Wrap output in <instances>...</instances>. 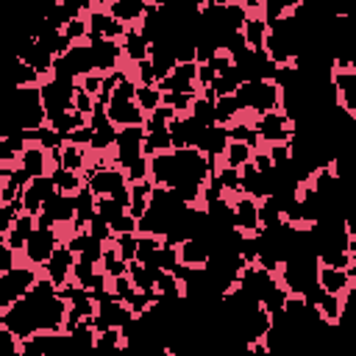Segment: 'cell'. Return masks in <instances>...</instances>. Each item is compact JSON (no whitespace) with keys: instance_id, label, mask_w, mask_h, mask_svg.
I'll list each match as a JSON object with an SVG mask.
<instances>
[{"instance_id":"cell-19","label":"cell","mask_w":356,"mask_h":356,"mask_svg":"<svg viewBox=\"0 0 356 356\" xmlns=\"http://www.w3.org/2000/svg\"><path fill=\"white\" fill-rule=\"evenodd\" d=\"M106 11L125 28H136L147 11V3L145 0H111V3H103Z\"/></svg>"},{"instance_id":"cell-30","label":"cell","mask_w":356,"mask_h":356,"mask_svg":"<svg viewBox=\"0 0 356 356\" xmlns=\"http://www.w3.org/2000/svg\"><path fill=\"white\" fill-rule=\"evenodd\" d=\"M97 270L111 281V278H120V275H125L128 273V264L117 256V250H114V245L108 242V245H103V256H100V264H97Z\"/></svg>"},{"instance_id":"cell-7","label":"cell","mask_w":356,"mask_h":356,"mask_svg":"<svg viewBox=\"0 0 356 356\" xmlns=\"http://www.w3.org/2000/svg\"><path fill=\"white\" fill-rule=\"evenodd\" d=\"M142 145H145V131L142 128H120L108 153V161L120 170H125L128 164H134L136 159H142Z\"/></svg>"},{"instance_id":"cell-24","label":"cell","mask_w":356,"mask_h":356,"mask_svg":"<svg viewBox=\"0 0 356 356\" xmlns=\"http://www.w3.org/2000/svg\"><path fill=\"white\" fill-rule=\"evenodd\" d=\"M58 334H33L17 342V356H50Z\"/></svg>"},{"instance_id":"cell-22","label":"cell","mask_w":356,"mask_h":356,"mask_svg":"<svg viewBox=\"0 0 356 356\" xmlns=\"http://www.w3.org/2000/svg\"><path fill=\"white\" fill-rule=\"evenodd\" d=\"M125 275H128V281L134 284V289H136L139 295H147L150 300H156V275H159L156 267H145V264L131 261Z\"/></svg>"},{"instance_id":"cell-18","label":"cell","mask_w":356,"mask_h":356,"mask_svg":"<svg viewBox=\"0 0 356 356\" xmlns=\"http://www.w3.org/2000/svg\"><path fill=\"white\" fill-rule=\"evenodd\" d=\"M317 286L328 295H348L356 286V273L353 270H334V267H320L317 264Z\"/></svg>"},{"instance_id":"cell-8","label":"cell","mask_w":356,"mask_h":356,"mask_svg":"<svg viewBox=\"0 0 356 356\" xmlns=\"http://www.w3.org/2000/svg\"><path fill=\"white\" fill-rule=\"evenodd\" d=\"M231 228L239 231L242 236H259V200L248 195L231 197Z\"/></svg>"},{"instance_id":"cell-26","label":"cell","mask_w":356,"mask_h":356,"mask_svg":"<svg viewBox=\"0 0 356 356\" xmlns=\"http://www.w3.org/2000/svg\"><path fill=\"white\" fill-rule=\"evenodd\" d=\"M128 189H131L128 214H131L134 220H139V217L147 211V206H150V192H153V184H150V181H142V184H128Z\"/></svg>"},{"instance_id":"cell-38","label":"cell","mask_w":356,"mask_h":356,"mask_svg":"<svg viewBox=\"0 0 356 356\" xmlns=\"http://www.w3.org/2000/svg\"><path fill=\"white\" fill-rule=\"evenodd\" d=\"M122 172H125V181H128V184H142V181H147V159H145V156L136 159V161L128 164Z\"/></svg>"},{"instance_id":"cell-4","label":"cell","mask_w":356,"mask_h":356,"mask_svg":"<svg viewBox=\"0 0 356 356\" xmlns=\"http://www.w3.org/2000/svg\"><path fill=\"white\" fill-rule=\"evenodd\" d=\"M72 97H75V83H64L56 78H44L39 83V100L44 108V120H53L64 111H72Z\"/></svg>"},{"instance_id":"cell-21","label":"cell","mask_w":356,"mask_h":356,"mask_svg":"<svg viewBox=\"0 0 356 356\" xmlns=\"http://www.w3.org/2000/svg\"><path fill=\"white\" fill-rule=\"evenodd\" d=\"M225 145H228L225 128H222V125H206L203 134H200V139H197V147H195V150H200V153L209 156V159H220L222 150H225Z\"/></svg>"},{"instance_id":"cell-12","label":"cell","mask_w":356,"mask_h":356,"mask_svg":"<svg viewBox=\"0 0 356 356\" xmlns=\"http://www.w3.org/2000/svg\"><path fill=\"white\" fill-rule=\"evenodd\" d=\"M236 172H239V192H242V195H248V197H253V200H264V197L273 195L275 172L261 175L250 161H248L245 167H239Z\"/></svg>"},{"instance_id":"cell-29","label":"cell","mask_w":356,"mask_h":356,"mask_svg":"<svg viewBox=\"0 0 356 356\" xmlns=\"http://www.w3.org/2000/svg\"><path fill=\"white\" fill-rule=\"evenodd\" d=\"M50 181H53L56 192L70 195V197L83 186V178H81V175H75V172H70V170H64V167H58V164L50 170Z\"/></svg>"},{"instance_id":"cell-3","label":"cell","mask_w":356,"mask_h":356,"mask_svg":"<svg viewBox=\"0 0 356 356\" xmlns=\"http://www.w3.org/2000/svg\"><path fill=\"white\" fill-rule=\"evenodd\" d=\"M58 245H61V236H58L56 228H36V231L28 236L25 248L19 250V264H28V267L42 270L44 261L50 259V253H53Z\"/></svg>"},{"instance_id":"cell-23","label":"cell","mask_w":356,"mask_h":356,"mask_svg":"<svg viewBox=\"0 0 356 356\" xmlns=\"http://www.w3.org/2000/svg\"><path fill=\"white\" fill-rule=\"evenodd\" d=\"M36 231V217H31V214H25V211H19L17 214V220H14V225H11V231L3 236V242L11 248V250H22L25 248V242H28V236Z\"/></svg>"},{"instance_id":"cell-41","label":"cell","mask_w":356,"mask_h":356,"mask_svg":"<svg viewBox=\"0 0 356 356\" xmlns=\"http://www.w3.org/2000/svg\"><path fill=\"white\" fill-rule=\"evenodd\" d=\"M17 214H19V211H17L14 206H8V203H0V234H3V236L11 231V225H14Z\"/></svg>"},{"instance_id":"cell-39","label":"cell","mask_w":356,"mask_h":356,"mask_svg":"<svg viewBox=\"0 0 356 356\" xmlns=\"http://www.w3.org/2000/svg\"><path fill=\"white\" fill-rule=\"evenodd\" d=\"M86 234H89L92 239H97L100 245H108V242H114V234H111V228H108L103 220H97V217H95V220L86 225Z\"/></svg>"},{"instance_id":"cell-43","label":"cell","mask_w":356,"mask_h":356,"mask_svg":"<svg viewBox=\"0 0 356 356\" xmlns=\"http://www.w3.org/2000/svg\"><path fill=\"white\" fill-rule=\"evenodd\" d=\"M11 167H0V200H3V189H6V175Z\"/></svg>"},{"instance_id":"cell-36","label":"cell","mask_w":356,"mask_h":356,"mask_svg":"<svg viewBox=\"0 0 356 356\" xmlns=\"http://www.w3.org/2000/svg\"><path fill=\"white\" fill-rule=\"evenodd\" d=\"M264 147V153H267V159H270V164H273V170H284V167H289V145L286 142H281V145H261Z\"/></svg>"},{"instance_id":"cell-32","label":"cell","mask_w":356,"mask_h":356,"mask_svg":"<svg viewBox=\"0 0 356 356\" xmlns=\"http://www.w3.org/2000/svg\"><path fill=\"white\" fill-rule=\"evenodd\" d=\"M47 125L61 136V139H67L72 131H78V128H83L86 125V120L81 117V114H75V111H64V114H58V117H53V120H47Z\"/></svg>"},{"instance_id":"cell-34","label":"cell","mask_w":356,"mask_h":356,"mask_svg":"<svg viewBox=\"0 0 356 356\" xmlns=\"http://www.w3.org/2000/svg\"><path fill=\"white\" fill-rule=\"evenodd\" d=\"M161 248V239L159 236H147V234H136V256L134 261L136 264H150L153 253Z\"/></svg>"},{"instance_id":"cell-15","label":"cell","mask_w":356,"mask_h":356,"mask_svg":"<svg viewBox=\"0 0 356 356\" xmlns=\"http://www.w3.org/2000/svg\"><path fill=\"white\" fill-rule=\"evenodd\" d=\"M106 117L108 122L120 131V128H142L145 125V114L139 111V106L134 100H117L111 97L106 103Z\"/></svg>"},{"instance_id":"cell-17","label":"cell","mask_w":356,"mask_h":356,"mask_svg":"<svg viewBox=\"0 0 356 356\" xmlns=\"http://www.w3.org/2000/svg\"><path fill=\"white\" fill-rule=\"evenodd\" d=\"M17 167H19L28 178H44V175H50L53 161H50V153L42 150L39 145H25L22 153L17 156Z\"/></svg>"},{"instance_id":"cell-11","label":"cell","mask_w":356,"mask_h":356,"mask_svg":"<svg viewBox=\"0 0 356 356\" xmlns=\"http://www.w3.org/2000/svg\"><path fill=\"white\" fill-rule=\"evenodd\" d=\"M156 89L164 92H178V95H197V64L186 61V64H175V70L170 75H164Z\"/></svg>"},{"instance_id":"cell-44","label":"cell","mask_w":356,"mask_h":356,"mask_svg":"<svg viewBox=\"0 0 356 356\" xmlns=\"http://www.w3.org/2000/svg\"><path fill=\"white\" fill-rule=\"evenodd\" d=\"M0 245H3V234H0Z\"/></svg>"},{"instance_id":"cell-13","label":"cell","mask_w":356,"mask_h":356,"mask_svg":"<svg viewBox=\"0 0 356 356\" xmlns=\"http://www.w3.org/2000/svg\"><path fill=\"white\" fill-rule=\"evenodd\" d=\"M53 192H56V186H53L50 175H44V178H31V181L25 184V189L19 192V209H22L25 214L36 217V214L42 211V206L50 200Z\"/></svg>"},{"instance_id":"cell-40","label":"cell","mask_w":356,"mask_h":356,"mask_svg":"<svg viewBox=\"0 0 356 356\" xmlns=\"http://www.w3.org/2000/svg\"><path fill=\"white\" fill-rule=\"evenodd\" d=\"M17 264H19V253L11 250V248L3 242V245H0V275H3V273H11Z\"/></svg>"},{"instance_id":"cell-28","label":"cell","mask_w":356,"mask_h":356,"mask_svg":"<svg viewBox=\"0 0 356 356\" xmlns=\"http://www.w3.org/2000/svg\"><path fill=\"white\" fill-rule=\"evenodd\" d=\"M250 156H253V150H250L248 145L228 139V145H225V150H222V156H220V164L228 167V170H239V167H245V164L250 161Z\"/></svg>"},{"instance_id":"cell-20","label":"cell","mask_w":356,"mask_h":356,"mask_svg":"<svg viewBox=\"0 0 356 356\" xmlns=\"http://www.w3.org/2000/svg\"><path fill=\"white\" fill-rule=\"evenodd\" d=\"M120 50H122V61H125L128 67H134V64H139V61L147 58L150 44H147V39H145L136 28H128L125 36L120 39Z\"/></svg>"},{"instance_id":"cell-27","label":"cell","mask_w":356,"mask_h":356,"mask_svg":"<svg viewBox=\"0 0 356 356\" xmlns=\"http://www.w3.org/2000/svg\"><path fill=\"white\" fill-rule=\"evenodd\" d=\"M156 300H184V284L175 273L156 275Z\"/></svg>"},{"instance_id":"cell-42","label":"cell","mask_w":356,"mask_h":356,"mask_svg":"<svg viewBox=\"0 0 356 356\" xmlns=\"http://www.w3.org/2000/svg\"><path fill=\"white\" fill-rule=\"evenodd\" d=\"M75 86H78V89H83L89 97H97V95H100V75H95V72H92V75H83Z\"/></svg>"},{"instance_id":"cell-9","label":"cell","mask_w":356,"mask_h":356,"mask_svg":"<svg viewBox=\"0 0 356 356\" xmlns=\"http://www.w3.org/2000/svg\"><path fill=\"white\" fill-rule=\"evenodd\" d=\"M86 25H89V33L92 36H100V39H111V42H120L125 36V25H120L103 3H89L86 6Z\"/></svg>"},{"instance_id":"cell-10","label":"cell","mask_w":356,"mask_h":356,"mask_svg":"<svg viewBox=\"0 0 356 356\" xmlns=\"http://www.w3.org/2000/svg\"><path fill=\"white\" fill-rule=\"evenodd\" d=\"M72 267H75V253L61 242L53 253H50V259L44 261V267L39 270L56 289H61V286H67L70 284V275H72Z\"/></svg>"},{"instance_id":"cell-6","label":"cell","mask_w":356,"mask_h":356,"mask_svg":"<svg viewBox=\"0 0 356 356\" xmlns=\"http://www.w3.org/2000/svg\"><path fill=\"white\" fill-rule=\"evenodd\" d=\"M250 125L261 145H281V142H289L295 134V125L284 111H270V114L253 117Z\"/></svg>"},{"instance_id":"cell-33","label":"cell","mask_w":356,"mask_h":356,"mask_svg":"<svg viewBox=\"0 0 356 356\" xmlns=\"http://www.w3.org/2000/svg\"><path fill=\"white\" fill-rule=\"evenodd\" d=\"M134 103H136V106H139V111L147 117V114H153V111L161 106V92H159L156 86H136Z\"/></svg>"},{"instance_id":"cell-16","label":"cell","mask_w":356,"mask_h":356,"mask_svg":"<svg viewBox=\"0 0 356 356\" xmlns=\"http://www.w3.org/2000/svg\"><path fill=\"white\" fill-rule=\"evenodd\" d=\"M50 161H53V167L58 164V167H64V170H70L75 175H83L89 170V164H92V153L86 147H81V145L64 142L58 150L50 153Z\"/></svg>"},{"instance_id":"cell-2","label":"cell","mask_w":356,"mask_h":356,"mask_svg":"<svg viewBox=\"0 0 356 356\" xmlns=\"http://www.w3.org/2000/svg\"><path fill=\"white\" fill-rule=\"evenodd\" d=\"M242 117L253 120L270 111H281V86L275 81H242L234 92Z\"/></svg>"},{"instance_id":"cell-31","label":"cell","mask_w":356,"mask_h":356,"mask_svg":"<svg viewBox=\"0 0 356 356\" xmlns=\"http://www.w3.org/2000/svg\"><path fill=\"white\" fill-rule=\"evenodd\" d=\"M242 117V111H239V106H236V100H234V95L231 97H217L214 100V125H231L234 120H239Z\"/></svg>"},{"instance_id":"cell-1","label":"cell","mask_w":356,"mask_h":356,"mask_svg":"<svg viewBox=\"0 0 356 356\" xmlns=\"http://www.w3.org/2000/svg\"><path fill=\"white\" fill-rule=\"evenodd\" d=\"M64 323L67 300L44 275H39V281L19 300L0 312V328L8 331L17 342L33 334H64Z\"/></svg>"},{"instance_id":"cell-25","label":"cell","mask_w":356,"mask_h":356,"mask_svg":"<svg viewBox=\"0 0 356 356\" xmlns=\"http://www.w3.org/2000/svg\"><path fill=\"white\" fill-rule=\"evenodd\" d=\"M125 214H128V211H125V206H122L120 200H114V197H95V217L103 220V222L111 228V234H114V225H117Z\"/></svg>"},{"instance_id":"cell-14","label":"cell","mask_w":356,"mask_h":356,"mask_svg":"<svg viewBox=\"0 0 356 356\" xmlns=\"http://www.w3.org/2000/svg\"><path fill=\"white\" fill-rule=\"evenodd\" d=\"M175 253H178V264L181 267H186V270H203L209 264L211 245L203 236H189V239H184V242L175 245Z\"/></svg>"},{"instance_id":"cell-35","label":"cell","mask_w":356,"mask_h":356,"mask_svg":"<svg viewBox=\"0 0 356 356\" xmlns=\"http://www.w3.org/2000/svg\"><path fill=\"white\" fill-rule=\"evenodd\" d=\"M111 245H114L117 256H120L125 264L134 261V256H136V234H117Z\"/></svg>"},{"instance_id":"cell-5","label":"cell","mask_w":356,"mask_h":356,"mask_svg":"<svg viewBox=\"0 0 356 356\" xmlns=\"http://www.w3.org/2000/svg\"><path fill=\"white\" fill-rule=\"evenodd\" d=\"M86 47H89V61H92V72H95V75H108V72L122 70L125 61H122L120 42L100 39V36H92V33H89Z\"/></svg>"},{"instance_id":"cell-37","label":"cell","mask_w":356,"mask_h":356,"mask_svg":"<svg viewBox=\"0 0 356 356\" xmlns=\"http://www.w3.org/2000/svg\"><path fill=\"white\" fill-rule=\"evenodd\" d=\"M72 111L75 114H81L86 122H89V117H92V111H95V97H89L83 89H78L75 86V97H72Z\"/></svg>"}]
</instances>
